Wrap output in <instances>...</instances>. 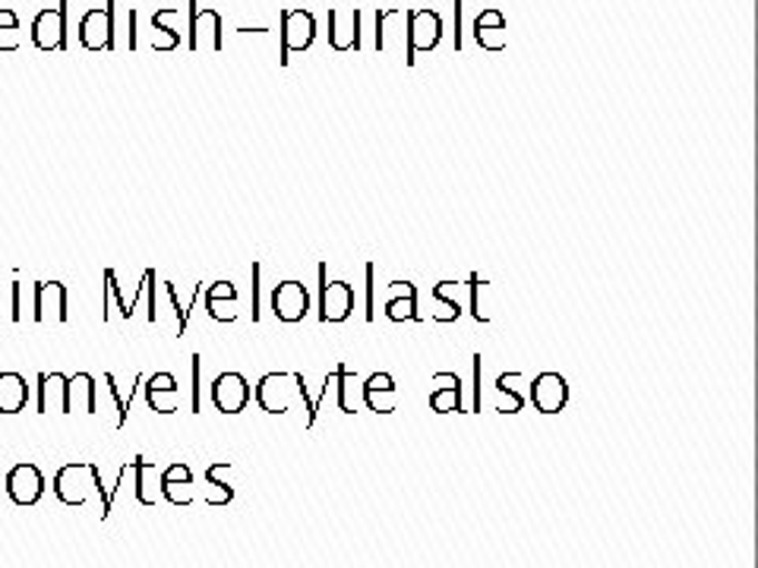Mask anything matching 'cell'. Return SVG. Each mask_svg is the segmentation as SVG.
I'll list each match as a JSON object with an SVG mask.
<instances>
[{
  "instance_id": "obj_1",
  "label": "cell",
  "mask_w": 758,
  "mask_h": 568,
  "mask_svg": "<svg viewBox=\"0 0 758 568\" xmlns=\"http://www.w3.org/2000/svg\"><path fill=\"white\" fill-rule=\"evenodd\" d=\"M253 398H256V405H259L263 411L275 413V417L292 411L294 398H301L304 408H307V430H313V423H316V408H313V395L307 392L304 372H266V376L256 382Z\"/></svg>"
},
{
  "instance_id": "obj_2",
  "label": "cell",
  "mask_w": 758,
  "mask_h": 568,
  "mask_svg": "<svg viewBox=\"0 0 758 568\" xmlns=\"http://www.w3.org/2000/svg\"><path fill=\"white\" fill-rule=\"evenodd\" d=\"M89 490H96L101 496V518H108L111 511V499L101 490V470L92 465V461H73V465H63L55 477V492L63 506H86L89 499Z\"/></svg>"
},
{
  "instance_id": "obj_3",
  "label": "cell",
  "mask_w": 758,
  "mask_h": 568,
  "mask_svg": "<svg viewBox=\"0 0 758 568\" xmlns=\"http://www.w3.org/2000/svg\"><path fill=\"white\" fill-rule=\"evenodd\" d=\"M405 39H408L405 63L414 67L417 54H427V51H433L443 41V17L436 10H430V7L408 10V17H405Z\"/></svg>"
},
{
  "instance_id": "obj_4",
  "label": "cell",
  "mask_w": 758,
  "mask_h": 568,
  "mask_svg": "<svg viewBox=\"0 0 758 568\" xmlns=\"http://www.w3.org/2000/svg\"><path fill=\"white\" fill-rule=\"evenodd\" d=\"M313 41H316V17L304 7H285L282 10V58H278V63L288 67L292 54L311 51Z\"/></svg>"
},
{
  "instance_id": "obj_5",
  "label": "cell",
  "mask_w": 758,
  "mask_h": 568,
  "mask_svg": "<svg viewBox=\"0 0 758 568\" xmlns=\"http://www.w3.org/2000/svg\"><path fill=\"white\" fill-rule=\"evenodd\" d=\"M79 44L86 51H115V0L105 7H92L79 20Z\"/></svg>"
},
{
  "instance_id": "obj_6",
  "label": "cell",
  "mask_w": 758,
  "mask_h": 568,
  "mask_svg": "<svg viewBox=\"0 0 758 568\" xmlns=\"http://www.w3.org/2000/svg\"><path fill=\"white\" fill-rule=\"evenodd\" d=\"M67 3L70 0H58V7H45L36 13L29 36H32V44L39 51H67V44H70V39H67Z\"/></svg>"
},
{
  "instance_id": "obj_7",
  "label": "cell",
  "mask_w": 758,
  "mask_h": 568,
  "mask_svg": "<svg viewBox=\"0 0 758 568\" xmlns=\"http://www.w3.org/2000/svg\"><path fill=\"white\" fill-rule=\"evenodd\" d=\"M354 313V288L348 281H329V266L319 262V322H345Z\"/></svg>"
},
{
  "instance_id": "obj_8",
  "label": "cell",
  "mask_w": 758,
  "mask_h": 568,
  "mask_svg": "<svg viewBox=\"0 0 758 568\" xmlns=\"http://www.w3.org/2000/svg\"><path fill=\"white\" fill-rule=\"evenodd\" d=\"M225 26L222 13L213 7H199V0H190V26H187V48L190 51H222L225 48Z\"/></svg>"
},
{
  "instance_id": "obj_9",
  "label": "cell",
  "mask_w": 758,
  "mask_h": 568,
  "mask_svg": "<svg viewBox=\"0 0 758 568\" xmlns=\"http://www.w3.org/2000/svg\"><path fill=\"white\" fill-rule=\"evenodd\" d=\"M273 313L278 322H304L307 313H311V291L304 281L297 278H288V281H278L273 291Z\"/></svg>"
},
{
  "instance_id": "obj_10",
  "label": "cell",
  "mask_w": 758,
  "mask_h": 568,
  "mask_svg": "<svg viewBox=\"0 0 758 568\" xmlns=\"http://www.w3.org/2000/svg\"><path fill=\"white\" fill-rule=\"evenodd\" d=\"M32 319L36 322H67L70 319V295L63 281H36L32 288Z\"/></svg>"
},
{
  "instance_id": "obj_11",
  "label": "cell",
  "mask_w": 758,
  "mask_h": 568,
  "mask_svg": "<svg viewBox=\"0 0 758 568\" xmlns=\"http://www.w3.org/2000/svg\"><path fill=\"white\" fill-rule=\"evenodd\" d=\"M3 490L17 502V506H36L45 496V474H41L32 461H20L7 470L3 477Z\"/></svg>"
},
{
  "instance_id": "obj_12",
  "label": "cell",
  "mask_w": 758,
  "mask_h": 568,
  "mask_svg": "<svg viewBox=\"0 0 758 568\" xmlns=\"http://www.w3.org/2000/svg\"><path fill=\"white\" fill-rule=\"evenodd\" d=\"M250 398H253V389L244 372L228 370V372H222V376L213 382V405L222 413H228V417L247 411Z\"/></svg>"
},
{
  "instance_id": "obj_13",
  "label": "cell",
  "mask_w": 758,
  "mask_h": 568,
  "mask_svg": "<svg viewBox=\"0 0 758 568\" xmlns=\"http://www.w3.org/2000/svg\"><path fill=\"white\" fill-rule=\"evenodd\" d=\"M531 405H534V411L547 413V417L565 411V405H569L565 376H560V372H538L531 379Z\"/></svg>"
},
{
  "instance_id": "obj_14",
  "label": "cell",
  "mask_w": 758,
  "mask_h": 568,
  "mask_svg": "<svg viewBox=\"0 0 758 568\" xmlns=\"http://www.w3.org/2000/svg\"><path fill=\"white\" fill-rule=\"evenodd\" d=\"M361 7H351V10H342V7H332L329 10V44L332 51H361L364 41H361Z\"/></svg>"
},
{
  "instance_id": "obj_15",
  "label": "cell",
  "mask_w": 758,
  "mask_h": 568,
  "mask_svg": "<svg viewBox=\"0 0 758 568\" xmlns=\"http://www.w3.org/2000/svg\"><path fill=\"white\" fill-rule=\"evenodd\" d=\"M430 411L465 413V398H462V379H459V372H433Z\"/></svg>"
},
{
  "instance_id": "obj_16",
  "label": "cell",
  "mask_w": 758,
  "mask_h": 568,
  "mask_svg": "<svg viewBox=\"0 0 758 568\" xmlns=\"http://www.w3.org/2000/svg\"><path fill=\"white\" fill-rule=\"evenodd\" d=\"M142 389H146V401L156 413H175L180 405V382L175 372L161 370L156 376H142Z\"/></svg>"
},
{
  "instance_id": "obj_17",
  "label": "cell",
  "mask_w": 758,
  "mask_h": 568,
  "mask_svg": "<svg viewBox=\"0 0 758 568\" xmlns=\"http://www.w3.org/2000/svg\"><path fill=\"white\" fill-rule=\"evenodd\" d=\"M361 401H364L373 413H395L398 386H395L392 372H373L367 382L361 386Z\"/></svg>"
},
{
  "instance_id": "obj_18",
  "label": "cell",
  "mask_w": 758,
  "mask_h": 568,
  "mask_svg": "<svg viewBox=\"0 0 758 568\" xmlns=\"http://www.w3.org/2000/svg\"><path fill=\"white\" fill-rule=\"evenodd\" d=\"M206 300V313L213 316L215 322H234L240 316V297L232 281H215L203 291Z\"/></svg>"
},
{
  "instance_id": "obj_19",
  "label": "cell",
  "mask_w": 758,
  "mask_h": 568,
  "mask_svg": "<svg viewBox=\"0 0 758 568\" xmlns=\"http://www.w3.org/2000/svg\"><path fill=\"white\" fill-rule=\"evenodd\" d=\"M474 41L484 51H503L505 48V17L500 7H486L474 20Z\"/></svg>"
},
{
  "instance_id": "obj_20",
  "label": "cell",
  "mask_w": 758,
  "mask_h": 568,
  "mask_svg": "<svg viewBox=\"0 0 758 568\" xmlns=\"http://www.w3.org/2000/svg\"><path fill=\"white\" fill-rule=\"evenodd\" d=\"M161 492L168 502L175 506H194L196 492H194V470L187 468L184 461H177L171 468L161 474Z\"/></svg>"
},
{
  "instance_id": "obj_21",
  "label": "cell",
  "mask_w": 758,
  "mask_h": 568,
  "mask_svg": "<svg viewBox=\"0 0 758 568\" xmlns=\"http://www.w3.org/2000/svg\"><path fill=\"white\" fill-rule=\"evenodd\" d=\"M395 297L386 300V319L390 322H421L424 316L417 313V285L411 281H392L390 285Z\"/></svg>"
},
{
  "instance_id": "obj_22",
  "label": "cell",
  "mask_w": 758,
  "mask_h": 568,
  "mask_svg": "<svg viewBox=\"0 0 758 568\" xmlns=\"http://www.w3.org/2000/svg\"><path fill=\"white\" fill-rule=\"evenodd\" d=\"M67 411L96 413L98 411V386L92 372H77L67 379Z\"/></svg>"
},
{
  "instance_id": "obj_23",
  "label": "cell",
  "mask_w": 758,
  "mask_h": 568,
  "mask_svg": "<svg viewBox=\"0 0 758 568\" xmlns=\"http://www.w3.org/2000/svg\"><path fill=\"white\" fill-rule=\"evenodd\" d=\"M67 379L63 372H41L39 376V413H70L67 411Z\"/></svg>"
},
{
  "instance_id": "obj_24",
  "label": "cell",
  "mask_w": 758,
  "mask_h": 568,
  "mask_svg": "<svg viewBox=\"0 0 758 568\" xmlns=\"http://www.w3.org/2000/svg\"><path fill=\"white\" fill-rule=\"evenodd\" d=\"M180 29H177V7H158L152 13V48L156 51H177L180 48Z\"/></svg>"
},
{
  "instance_id": "obj_25",
  "label": "cell",
  "mask_w": 758,
  "mask_h": 568,
  "mask_svg": "<svg viewBox=\"0 0 758 568\" xmlns=\"http://www.w3.org/2000/svg\"><path fill=\"white\" fill-rule=\"evenodd\" d=\"M29 382L17 370L0 372V413H20L29 405Z\"/></svg>"
},
{
  "instance_id": "obj_26",
  "label": "cell",
  "mask_w": 758,
  "mask_h": 568,
  "mask_svg": "<svg viewBox=\"0 0 758 568\" xmlns=\"http://www.w3.org/2000/svg\"><path fill=\"white\" fill-rule=\"evenodd\" d=\"M232 465L228 461H215L206 468V502L209 506H228L234 499V484H232Z\"/></svg>"
},
{
  "instance_id": "obj_27",
  "label": "cell",
  "mask_w": 758,
  "mask_h": 568,
  "mask_svg": "<svg viewBox=\"0 0 758 568\" xmlns=\"http://www.w3.org/2000/svg\"><path fill=\"white\" fill-rule=\"evenodd\" d=\"M455 291V281H440V285H433V291H430V300H433V322H443V326H449V322H459V316H462V307H459V297L452 295Z\"/></svg>"
},
{
  "instance_id": "obj_28",
  "label": "cell",
  "mask_w": 758,
  "mask_h": 568,
  "mask_svg": "<svg viewBox=\"0 0 758 568\" xmlns=\"http://www.w3.org/2000/svg\"><path fill=\"white\" fill-rule=\"evenodd\" d=\"M522 379V372H503V376H496V395H500V408L496 411L500 413H519L522 408H525V395L515 392V382Z\"/></svg>"
},
{
  "instance_id": "obj_29",
  "label": "cell",
  "mask_w": 758,
  "mask_h": 568,
  "mask_svg": "<svg viewBox=\"0 0 758 568\" xmlns=\"http://www.w3.org/2000/svg\"><path fill=\"white\" fill-rule=\"evenodd\" d=\"M20 48V17L10 7H0V51Z\"/></svg>"
},
{
  "instance_id": "obj_30",
  "label": "cell",
  "mask_w": 758,
  "mask_h": 568,
  "mask_svg": "<svg viewBox=\"0 0 758 568\" xmlns=\"http://www.w3.org/2000/svg\"><path fill=\"white\" fill-rule=\"evenodd\" d=\"M335 389H338V408L342 413H354V372L348 370V363L335 367Z\"/></svg>"
},
{
  "instance_id": "obj_31",
  "label": "cell",
  "mask_w": 758,
  "mask_h": 568,
  "mask_svg": "<svg viewBox=\"0 0 758 568\" xmlns=\"http://www.w3.org/2000/svg\"><path fill=\"white\" fill-rule=\"evenodd\" d=\"M465 288H467V307H471V316H474V322H490V313L484 310V300H481V291L486 288V281H481V275L478 272H471L467 275V281H465Z\"/></svg>"
},
{
  "instance_id": "obj_32",
  "label": "cell",
  "mask_w": 758,
  "mask_h": 568,
  "mask_svg": "<svg viewBox=\"0 0 758 568\" xmlns=\"http://www.w3.org/2000/svg\"><path fill=\"white\" fill-rule=\"evenodd\" d=\"M364 275H367V322H373L376 319V266L373 262H367V269H364Z\"/></svg>"
},
{
  "instance_id": "obj_33",
  "label": "cell",
  "mask_w": 758,
  "mask_h": 568,
  "mask_svg": "<svg viewBox=\"0 0 758 568\" xmlns=\"http://www.w3.org/2000/svg\"><path fill=\"white\" fill-rule=\"evenodd\" d=\"M105 382H108V389H111V398H115V405H117V430H120V427L127 423V411H130V405L124 401V395H120V389L115 386V376H111V372L105 376Z\"/></svg>"
},
{
  "instance_id": "obj_34",
  "label": "cell",
  "mask_w": 758,
  "mask_h": 568,
  "mask_svg": "<svg viewBox=\"0 0 758 568\" xmlns=\"http://www.w3.org/2000/svg\"><path fill=\"white\" fill-rule=\"evenodd\" d=\"M165 288H168V297H171V303H175L177 310V335H184L187 332V322H190V310H180V303H177V288L171 281H168Z\"/></svg>"
},
{
  "instance_id": "obj_35",
  "label": "cell",
  "mask_w": 758,
  "mask_h": 568,
  "mask_svg": "<svg viewBox=\"0 0 758 568\" xmlns=\"http://www.w3.org/2000/svg\"><path fill=\"white\" fill-rule=\"evenodd\" d=\"M156 269H146V291H149V322H158L156 310Z\"/></svg>"
},
{
  "instance_id": "obj_36",
  "label": "cell",
  "mask_w": 758,
  "mask_h": 568,
  "mask_svg": "<svg viewBox=\"0 0 758 568\" xmlns=\"http://www.w3.org/2000/svg\"><path fill=\"white\" fill-rule=\"evenodd\" d=\"M259 272L263 266L253 262V322H259Z\"/></svg>"
},
{
  "instance_id": "obj_37",
  "label": "cell",
  "mask_w": 758,
  "mask_h": 568,
  "mask_svg": "<svg viewBox=\"0 0 758 568\" xmlns=\"http://www.w3.org/2000/svg\"><path fill=\"white\" fill-rule=\"evenodd\" d=\"M199 363H203V357L199 353H194V413L203 411V389H199Z\"/></svg>"
},
{
  "instance_id": "obj_38",
  "label": "cell",
  "mask_w": 758,
  "mask_h": 568,
  "mask_svg": "<svg viewBox=\"0 0 758 568\" xmlns=\"http://www.w3.org/2000/svg\"><path fill=\"white\" fill-rule=\"evenodd\" d=\"M471 360H474V411L481 413V353H474Z\"/></svg>"
},
{
  "instance_id": "obj_39",
  "label": "cell",
  "mask_w": 758,
  "mask_h": 568,
  "mask_svg": "<svg viewBox=\"0 0 758 568\" xmlns=\"http://www.w3.org/2000/svg\"><path fill=\"white\" fill-rule=\"evenodd\" d=\"M22 319V285L20 281H13V322H20Z\"/></svg>"
},
{
  "instance_id": "obj_40",
  "label": "cell",
  "mask_w": 758,
  "mask_h": 568,
  "mask_svg": "<svg viewBox=\"0 0 758 568\" xmlns=\"http://www.w3.org/2000/svg\"><path fill=\"white\" fill-rule=\"evenodd\" d=\"M459 29H462V0H455V48H462Z\"/></svg>"
},
{
  "instance_id": "obj_41",
  "label": "cell",
  "mask_w": 758,
  "mask_h": 568,
  "mask_svg": "<svg viewBox=\"0 0 758 568\" xmlns=\"http://www.w3.org/2000/svg\"><path fill=\"white\" fill-rule=\"evenodd\" d=\"M137 10H130V48H137Z\"/></svg>"
}]
</instances>
